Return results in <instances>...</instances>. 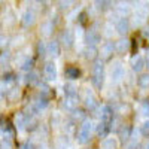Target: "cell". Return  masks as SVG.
Listing matches in <instances>:
<instances>
[{
    "mask_svg": "<svg viewBox=\"0 0 149 149\" xmlns=\"http://www.w3.org/2000/svg\"><path fill=\"white\" fill-rule=\"evenodd\" d=\"M130 48V40L128 39H119L118 42H115V49L116 52H125Z\"/></svg>",
    "mask_w": 149,
    "mask_h": 149,
    "instance_id": "603a6c76",
    "label": "cell"
},
{
    "mask_svg": "<svg viewBox=\"0 0 149 149\" xmlns=\"http://www.w3.org/2000/svg\"><path fill=\"white\" fill-rule=\"evenodd\" d=\"M103 29H104L103 34H104L106 37H112V36H113V33H115V27H113V24H110V22H106Z\"/></svg>",
    "mask_w": 149,
    "mask_h": 149,
    "instance_id": "f1b7e54d",
    "label": "cell"
},
{
    "mask_svg": "<svg viewBox=\"0 0 149 149\" xmlns=\"http://www.w3.org/2000/svg\"><path fill=\"white\" fill-rule=\"evenodd\" d=\"M14 82H15V78L12 76V74H5V76H3V81H2V85L6 84V88H9V86L14 84Z\"/></svg>",
    "mask_w": 149,
    "mask_h": 149,
    "instance_id": "4dcf8cb0",
    "label": "cell"
},
{
    "mask_svg": "<svg viewBox=\"0 0 149 149\" xmlns=\"http://www.w3.org/2000/svg\"><path fill=\"white\" fill-rule=\"evenodd\" d=\"M131 3L130 2H118L116 6H115V10H116V14L119 15V18H125L128 14H130V10H131Z\"/></svg>",
    "mask_w": 149,
    "mask_h": 149,
    "instance_id": "4fadbf2b",
    "label": "cell"
},
{
    "mask_svg": "<svg viewBox=\"0 0 149 149\" xmlns=\"http://www.w3.org/2000/svg\"><path fill=\"white\" fill-rule=\"evenodd\" d=\"M26 82L30 84V85L39 84V78H37V73H36V72H29V73L26 74Z\"/></svg>",
    "mask_w": 149,
    "mask_h": 149,
    "instance_id": "83f0119b",
    "label": "cell"
},
{
    "mask_svg": "<svg viewBox=\"0 0 149 149\" xmlns=\"http://www.w3.org/2000/svg\"><path fill=\"white\" fill-rule=\"evenodd\" d=\"M48 106V100L45 97H39L36 102H33L31 104V115H36V113H39V112L45 110Z\"/></svg>",
    "mask_w": 149,
    "mask_h": 149,
    "instance_id": "5bb4252c",
    "label": "cell"
},
{
    "mask_svg": "<svg viewBox=\"0 0 149 149\" xmlns=\"http://www.w3.org/2000/svg\"><path fill=\"white\" fill-rule=\"evenodd\" d=\"M37 51H39V55H45V54H48V45L45 43V42H39L37 43Z\"/></svg>",
    "mask_w": 149,
    "mask_h": 149,
    "instance_id": "1f68e13d",
    "label": "cell"
},
{
    "mask_svg": "<svg viewBox=\"0 0 149 149\" xmlns=\"http://www.w3.org/2000/svg\"><path fill=\"white\" fill-rule=\"evenodd\" d=\"M145 61H146V67H149V49L146 52V57H145Z\"/></svg>",
    "mask_w": 149,
    "mask_h": 149,
    "instance_id": "f6af8a7d",
    "label": "cell"
},
{
    "mask_svg": "<svg viewBox=\"0 0 149 149\" xmlns=\"http://www.w3.org/2000/svg\"><path fill=\"white\" fill-rule=\"evenodd\" d=\"M113 119V110L110 106L104 104L100 107V121H106V122H112Z\"/></svg>",
    "mask_w": 149,
    "mask_h": 149,
    "instance_id": "ac0fdd59",
    "label": "cell"
},
{
    "mask_svg": "<svg viewBox=\"0 0 149 149\" xmlns=\"http://www.w3.org/2000/svg\"><path fill=\"white\" fill-rule=\"evenodd\" d=\"M19 97V90L18 88H10V91H9V94H8V98L9 100H17V98Z\"/></svg>",
    "mask_w": 149,
    "mask_h": 149,
    "instance_id": "d6a6232c",
    "label": "cell"
},
{
    "mask_svg": "<svg viewBox=\"0 0 149 149\" xmlns=\"http://www.w3.org/2000/svg\"><path fill=\"white\" fill-rule=\"evenodd\" d=\"M100 40H102V34H100L98 30H95V29L86 30V33H85V42H86V45L95 46L97 43H100Z\"/></svg>",
    "mask_w": 149,
    "mask_h": 149,
    "instance_id": "5b68a950",
    "label": "cell"
},
{
    "mask_svg": "<svg viewBox=\"0 0 149 149\" xmlns=\"http://www.w3.org/2000/svg\"><path fill=\"white\" fill-rule=\"evenodd\" d=\"M115 51H116V49H115V45H113V43H112V42H104V43L102 45V49H100L102 58L106 60V58L112 57V54H113Z\"/></svg>",
    "mask_w": 149,
    "mask_h": 149,
    "instance_id": "e0dca14e",
    "label": "cell"
},
{
    "mask_svg": "<svg viewBox=\"0 0 149 149\" xmlns=\"http://www.w3.org/2000/svg\"><path fill=\"white\" fill-rule=\"evenodd\" d=\"M142 149H149V140H148V142H146V143L142 146Z\"/></svg>",
    "mask_w": 149,
    "mask_h": 149,
    "instance_id": "bcb514c9",
    "label": "cell"
},
{
    "mask_svg": "<svg viewBox=\"0 0 149 149\" xmlns=\"http://www.w3.org/2000/svg\"><path fill=\"white\" fill-rule=\"evenodd\" d=\"M21 149H33V145H31L30 142H27V143H24V145L21 146Z\"/></svg>",
    "mask_w": 149,
    "mask_h": 149,
    "instance_id": "b9f144b4",
    "label": "cell"
},
{
    "mask_svg": "<svg viewBox=\"0 0 149 149\" xmlns=\"http://www.w3.org/2000/svg\"><path fill=\"white\" fill-rule=\"evenodd\" d=\"M73 119L74 121H78V119H86L85 118V113H84V112L82 110H73Z\"/></svg>",
    "mask_w": 149,
    "mask_h": 149,
    "instance_id": "836d02e7",
    "label": "cell"
},
{
    "mask_svg": "<svg viewBox=\"0 0 149 149\" xmlns=\"http://www.w3.org/2000/svg\"><path fill=\"white\" fill-rule=\"evenodd\" d=\"M9 57H10L9 51H3V52H2V64H5V61H8Z\"/></svg>",
    "mask_w": 149,
    "mask_h": 149,
    "instance_id": "74e56055",
    "label": "cell"
},
{
    "mask_svg": "<svg viewBox=\"0 0 149 149\" xmlns=\"http://www.w3.org/2000/svg\"><path fill=\"white\" fill-rule=\"evenodd\" d=\"M94 5H95V8H97L98 10H102V12H104V10L110 9V6L113 5V3H110V2H95Z\"/></svg>",
    "mask_w": 149,
    "mask_h": 149,
    "instance_id": "f546056e",
    "label": "cell"
},
{
    "mask_svg": "<svg viewBox=\"0 0 149 149\" xmlns=\"http://www.w3.org/2000/svg\"><path fill=\"white\" fill-rule=\"evenodd\" d=\"M103 76H104V64H103V61H95L93 69H91V82L98 90L103 86Z\"/></svg>",
    "mask_w": 149,
    "mask_h": 149,
    "instance_id": "7a4b0ae2",
    "label": "cell"
},
{
    "mask_svg": "<svg viewBox=\"0 0 149 149\" xmlns=\"http://www.w3.org/2000/svg\"><path fill=\"white\" fill-rule=\"evenodd\" d=\"M34 21H36V14H34L31 9H27V10L22 12V15H21V22H22L24 27H31L33 24H34Z\"/></svg>",
    "mask_w": 149,
    "mask_h": 149,
    "instance_id": "8fae6325",
    "label": "cell"
},
{
    "mask_svg": "<svg viewBox=\"0 0 149 149\" xmlns=\"http://www.w3.org/2000/svg\"><path fill=\"white\" fill-rule=\"evenodd\" d=\"M130 66H131V69H133L134 72L140 73V72L143 70V67L146 66L145 57H143V55H134V57L131 58V61H130Z\"/></svg>",
    "mask_w": 149,
    "mask_h": 149,
    "instance_id": "30bf717a",
    "label": "cell"
},
{
    "mask_svg": "<svg viewBox=\"0 0 149 149\" xmlns=\"http://www.w3.org/2000/svg\"><path fill=\"white\" fill-rule=\"evenodd\" d=\"M8 40H9L8 37H6V39H5V36H2V48H5V45L8 43Z\"/></svg>",
    "mask_w": 149,
    "mask_h": 149,
    "instance_id": "ee69618b",
    "label": "cell"
},
{
    "mask_svg": "<svg viewBox=\"0 0 149 149\" xmlns=\"http://www.w3.org/2000/svg\"><path fill=\"white\" fill-rule=\"evenodd\" d=\"M61 52V48H60V42L58 40H51L48 43V54L51 57H58Z\"/></svg>",
    "mask_w": 149,
    "mask_h": 149,
    "instance_id": "ffe728a7",
    "label": "cell"
},
{
    "mask_svg": "<svg viewBox=\"0 0 149 149\" xmlns=\"http://www.w3.org/2000/svg\"><path fill=\"white\" fill-rule=\"evenodd\" d=\"M140 133H143V134H149V119L143 121V124L140 125Z\"/></svg>",
    "mask_w": 149,
    "mask_h": 149,
    "instance_id": "e575fe53",
    "label": "cell"
},
{
    "mask_svg": "<svg viewBox=\"0 0 149 149\" xmlns=\"http://www.w3.org/2000/svg\"><path fill=\"white\" fill-rule=\"evenodd\" d=\"M55 149H67V145H66V142H57V145H55Z\"/></svg>",
    "mask_w": 149,
    "mask_h": 149,
    "instance_id": "f35d334b",
    "label": "cell"
},
{
    "mask_svg": "<svg viewBox=\"0 0 149 149\" xmlns=\"http://www.w3.org/2000/svg\"><path fill=\"white\" fill-rule=\"evenodd\" d=\"M125 79V67L121 61H113V64L110 66V81L113 84H119Z\"/></svg>",
    "mask_w": 149,
    "mask_h": 149,
    "instance_id": "3957f363",
    "label": "cell"
},
{
    "mask_svg": "<svg viewBox=\"0 0 149 149\" xmlns=\"http://www.w3.org/2000/svg\"><path fill=\"white\" fill-rule=\"evenodd\" d=\"M79 74H81V72H79V69H78V67L70 66V67H67V69H66V78H69V79H72V81L78 79V78H79Z\"/></svg>",
    "mask_w": 149,
    "mask_h": 149,
    "instance_id": "4316f807",
    "label": "cell"
},
{
    "mask_svg": "<svg viewBox=\"0 0 149 149\" xmlns=\"http://www.w3.org/2000/svg\"><path fill=\"white\" fill-rule=\"evenodd\" d=\"M40 34L42 36H51L52 34V31H54V22L51 21V19H46V21H43L42 24H40Z\"/></svg>",
    "mask_w": 149,
    "mask_h": 149,
    "instance_id": "d6986e66",
    "label": "cell"
},
{
    "mask_svg": "<svg viewBox=\"0 0 149 149\" xmlns=\"http://www.w3.org/2000/svg\"><path fill=\"white\" fill-rule=\"evenodd\" d=\"M29 124V121H27V116L22 113V112H19V113L15 116V127L18 128V130H24L26 128V125Z\"/></svg>",
    "mask_w": 149,
    "mask_h": 149,
    "instance_id": "44dd1931",
    "label": "cell"
},
{
    "mask_svg": "<svg viewBox=\"0 0 149 149\" xmlns=\"http://www.w3.org/2000/svg\"><path fill=\"white\" fill-rule=\"evenodd\" d=\"M149 17V8L148 6H137L134 12V18H133V26L139 27L146 21V18Z\"/></svg>",
    "mask_w": 149,
    "mask_h": 149,
    "instance_id": "277c9868",
    "label": "cell"
},
{
    "mask_svg": "<svg viewBox=\"0 0 149 149\" xmlns=\"http://www.w3.org/2000/svg\"><path fill=\"white\" fill-rule=\"evenodd\" d=\"M110 124L112 122H106V121H100L95 125V133H97V136L98 137H104L106 139V136H107V133L110 131Z\"/></svg>",
    "mask_w": 149,
    "mask_h": 149,
    "instance_id": "9a60e30c",
    "label": "cell"
},
{
    "mask_svg": "<svg viewBox=\"0 0 149 149\" xmlns=\"http://www.w3.org/2000/svg\"><path fill=\"white\" fill-rule=\"evenodd\" d=\"M2 149H12V143L9 140H3L2 142Z\"/></svg>",
    "mask_w": 149,
    "mask_h": 149,
    "instance_id": "ab89813d",
    "label": "cell"
},
{
    "mask_svg": "<svg viewBox=\"0 0 149 149\" xmlns=\"http://www.w3.org/2000/svg\"><path fill=\"white\" fill-rule=\"evenodd\" d=\"M84 57H85L86 60H94V58L97 57V48L86 45V46L84 48Z\"/></svg>",
    "mask_w": 149,
    "mask_h": 149,
    "instance_id": "d4e9b609",
    "label": "cell"
},
{
    "mask_svg": "<svg viewBox=\"0 0 149 149\" xmlns=\"http://www.w3.org/2000/svg\"><path fill=\"white\" fill-rule=\"evenodd\" d=\"M133 133V128L130 127V125H124L122 128H121V131H119V137H121V140L122 142H127V140H130L131 139V134Z\"/></svg>",
    "mask_w": 149,
    "mask_h": 149,
    "instance_id": "cb8c5ba5",
    "label": "cell"
},
{
    "mask_svg": "<svg viewBox=\"0 0 149 149\" xmlns=\"http://www.w3.org/2000/svg\"><path fill=\"white\" fill-rule=\"evenodd\" d=\"M118 140L115 137H106L102 140V149H116Z\"/></svg>",
    "mask_w": 149,
    "mask_h": 149,
    "instance_id": "7402d4cb",
    "label": "cell"
},
{
    "mask_svg": "<svg viewBox=\"0 0 149 149\" xmlns=\"http://www.w3.org/2000/svg\"><path fill=\"white\" fill-rule=\"evenodd\" d=\"M115 30L119 34H127L130 31V21H128V18H118V21L115 22Z\"/></svg>",
    "mask_w": 149,
    "mask_h": 149,
    "instance_id": "7c38bea8",
    "label": "cell"
},
{
    "mask_svg": "<svg viewBox=\"0 0 149 149\" xmlns=\"http://www.w3.org/2000/svg\"><path fill=\"white\" fill-rule=\"evenodd\" d=\"M142 113L149 116V102H143L142 103Z\"/></svg>",
    "mask_w": 149,
    "mask_h": 149,
    "instance_id": "8d00e7d4",
    "label": "cell"
},
{
    "mask_svg": "<svg viewBox=\"0 0 149 149\" xmlns=\"http://www.w3.org/2000/svg\"><path fill=\"white\" fill-rule=\"evenodd\" d=\"M17 64L19 66L21 70L29 73L30 69H31V64H33V60H31V57L29 54H21L19 57H17Z\"/></svg>",
    "mask_w": 149,
    "mask_h": 149,
    "instance_id": "ba28073f",
    "label": "cell"
},
{
    "mask_svg": "<svg viewBox=\"0 0 149 149\" xmlns=\"http://www.w3.org/2000/svg\"><path fill=\"white\" fill-rule=\"evenodd\" d=\"M22 39H24L22 36H19V37H15V39H14V40H15V42H14V45H18V43H21V40H22Z\"/></svg>",
    "mask_w": 149,
    "mask_h": 149,
    "instance_id": "7bdbcfd3",
    "label": "cell"
},
{
    "mask_svg": "<svg viewBox=\"0 0 149 149\" xmlns=\"http://www.w3.org/2000/svg\"><path fill=\"white\" fill-rule=\"evenodd\" d=\"M84 104H85V107L88 109V110H95V109H98V100H97V97L90 91V88L85 91Z\"/></svg>",
    "mask_w": 149,
    "mask_h": 149,
    "instance_id": "52a82bcc",
    "label": "cell"
},
{
    "mask_svg": "<svg viewBox=\"0 0 149 149\" xmlns=\"http://www.w3.org/2000/svg\"><path fill=\"white\" fill-rule=\"evenodd\" d=\"M70 5H72V2H58V8L61 10H67L70 8Z\"/></svg>",
    "mask_w": 149,
    "mask_h": 149,
    "instance_id": "d590c367",
    "label": "cell"
},
{
    "mask_svg": "<svg viewBox=\"0 0 149 149\" xmlns=\"http://www.w3.org/2000/svg\"><path fill=\"white\" fill-rule=\"evenodd\" d=\"M93 130H94V125H93V121L91 119H85L82 121L81 127H79V131L76 134V140L79 145H86L91 139V134H93Z\"/></svg>",
    "mask_w": 149,
    "mask_h": 149,
    "instance_id": "6da1fadb",
    "label": "cell"
},
{
    "mask_svg": "<svg viewBox=\"0 0 149 149\" xmlns=\"http://www.w3.org/2000/svg\"><path fill=\"white\" fill-rule=\"evenodd\" d=\"M78 106V94H73V95H66L64 97V102H63V107L66 110H74Z\"/></svg>",
    "mask_w": 149,
    "mask_h": 149,
    "instance_id": "2e32d148",
    "label": "cell"
},
{
    "mask_svg": "<svg viewBox=\"0 0 149 149\" xmlns=\"http://www.w3.org/2000/svg\"><path fill=\"white\" fill-rule=\"evenodd\" d=\"M43 74H45V79L52 82L57 79V66L54 61H46L45 67H43Z\"/></svg>",
    "mask_w": 149,
    "mask_h": 149,
    "instance_id": "8992f818",
    "label": "cell"
},
{
    "mask_svg": "<svg viewBox=\"0 0 149 149\" xmlns=\"http://www.w3.org/2000/svg\"><path fill=\"white\" fill-rule=\"evenodd\" d=\"M116 110H118V113H122V112H128V106H127V104H121Z\"/></svg>",
    "mask_w": 149,
    "mask_h": 149,
    "instance_id": "60d3db41",
    "label": "cell"
},
{
    "mask_svg": "<svg viewBox=\"0 0 149 149\" xmlns=\"http://www.w3.org/2000/svg\"><path fill=\"white\" fill-rule=\"evenodd\" d=\"M60 42L63 43V46H64L66 49L72 48V46H73V42H74L73 31H72V30H69V29L63 30V33H61V36H60Z\"/></svg>",
    "mask_w": 149,
    "mask_h": 149,
    "instance_id": "9c48e42d",
    "label": "cell"
},
{
    "mask_svg": "<svg viewBox=\"0 0 149 149\" xmlns=\"http://www.w3.org/2000/svg\"><path fill=\"white\" fill-rule=\"evenodd\" d=\"M137 85L142 90L149 88V73H140V76L137 78Z\"/></svg>",
    "mask_w": 149,
    "mask_h": 149,
    "instance_id": "484cf974",
    "label": "cell"
}]
</instances>
